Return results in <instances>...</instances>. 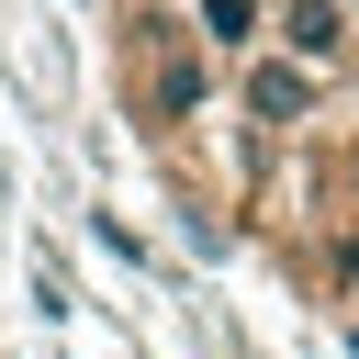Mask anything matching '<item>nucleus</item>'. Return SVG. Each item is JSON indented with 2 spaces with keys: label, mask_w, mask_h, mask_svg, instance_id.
I'll use <instances>...</instances> for the list:
<instances>
[{
  "label": "nucleus",
  "mask_w": 359,
  "mask_h": 359,
  "mask_svg": "<svg viewBox=\"0 0 359 359\" xmlns=\"http://www.w3.org/2000/svg\"><path fill=\"white\" fill-rule=\"evenodd\" d=\"M123 90H135V123L180 135V123L213 101V56H202V34H191L180 11H135V22H123Z\"/></svg>",
  "instance_id": "1"
},
{
  "label": "nucleus",
  "mask_w": 359,
  "mask_h": 359,
  "mask_svg": "<svg viewBox=\"0 0 359 359\" xmlns=\"http://www.w3.org/2000/svg\"><path fill=\"white\" fill-rule=\"evenodd\" d=\"M269 56H292V67H314V79L359 67V22H348V0H269Z\"/></svg>",
  "instance_id": "2"
},
{
  "label": "nucleus",
  "mask_w": 359,
  "mask_h": 359,
  "mask_svg": "<svg viewBox=\"0 0 359 359\" xmlns=\"http://www.w3.org/2000/svg\"><path fill=\"white\" fill-rule=\"evenodd\" d=\"M314 101H325V79H314V67H292V56H269V45H258V56H247V79H236V112H247L269 146H280V135H303V123H314Z\"/></svg>",
  "instance_id": "3"
},
{
  "label": "nucleus",
  "mask_w": 359,
  "mask_h": 359,
  "mask_svg": "<svg viewBox=\"0 0 359 359\" xmlns=\"http://www.w3.org/2000/svg\"><path fill=\"white\" fill-rule=\"evenodd\" d=\"M191 34H202V56H258L269 45V0H191Z\"/></svg>",
  "instance_id": "4"
},
{
  "label": "nucleus",
  "mask_w": 359,
  "mask_h": 359,
  "mask_svg": "<svg viewBox=\"0 0 359 359\" xmlns=\"http://www.w3.org/2000/svg\"><path fill=\"white\" fill-rule=\"evenodd\" d=\"M314 269H325V292H337V303H359V213L325 236V258H314Z\"/></svg>",
  "instance_id": "5"
},
{
  "label": "nucleus",
  "mask_w": 359,
  "mask_h": 359,
  "mask_svg": "<svg viewBox=\"0 0 359 359\" xmlns=\"http://www.w3.org/2000/svg\"><path fill=\"white\" fill-rule=\"evenodd\" d=\"M325 191H337V224H348V213H359V135L337 146V168H325Z\"/></svg>",
  "instance_id": "6"
},
{
  "label": "nucleus",
  "mask_w": 359,
  "mask_h": 359,
  "mask_svg": "<svg viewBox=\"0 0 359 359\" xmlns=\"http://www.w3.org/2000/svg\"><path fill=\"white\" fill-rule=\"evenodd\" d=\"M348 359H359V325H348Z\"/></svg>",
  "instance_id": "7"
},
{
  "label": "nucleus",
  "mask_w": 359,
  "mask_h": 359,
  "mask_svg": "<svg viewBox=\"0 0 359 359\" xmlns=\"http://www.w3.org/2000/svg\"><path fill=\"white\" fill-rule=\"evenodd\" d=\"M348 22H359V0H348Z\"/></svg>",
  "instance_id": "8"
}]
</instances>
